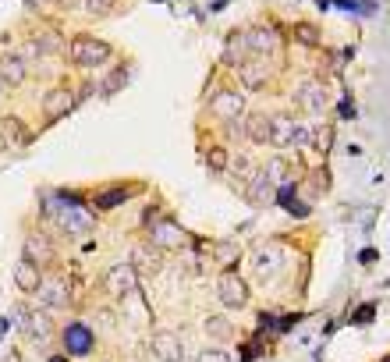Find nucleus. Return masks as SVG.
<instances>
[{"label": "nucleus", "instance_id": "f257e3e1", "mask_svg": "<svg viewBox=\"0 0 390 362\" xmlns=\"http://www.w3.org/2000/svg\"><path fill=\"white\" fill-rule=\"evenodd\" d=\"M68 57H71V64H79V68H103L110 57H114V47L110 43H103V40H96V36H75L71 43H68Z\"/></svg>", "mask_w": 390, "mask_h": 362}, {"label": "nucleus", "instance_id": "f03ea898", "mask_svg": "<svg viewBox=\"0 0 390 362\" xmlns=\"http://www.w3.org/2000/svg\"><path fill=\"white\" fill-rule=\"evenodd\" d=\"M217 298H220V305H227V309H245V305H248V284H245V277L227 266V270L217 277Z\"/></svg>", "mask_w": 390, "mask_h": 362}, {"label": "nucleus", "instance_id": "7ed1b4c3", "mask_svg": "<svg viewBox=\"0 0 390 362\" xmlns=\"http://www.w3.org/2000/svg\"><path fill=\"white\" fill-rule=\"evenodd\" d=\"M103 288H107V295H114V298L135 295V288H139V270H135V263H114V266L103 273Z\"/></svg>", "mask_w": 390, "mask_h": 362}, {"label": "nucleus", "instance_id": "20e7f679", "mask_svg": "<svg viewBox=\"0 0 390 362\" xmlns=\"http://www.w3.org/2000/svg\"><path fill=\"white\" fill-rule=\"evenodd\" d=\"M61 341H64V355H71V358H82V355H93V348H96V334H93V327H86V323H68L64 330H61Z\"/></svg>", "mask_w": 390, "mask_h": 362}, {"label": "nucleus", "instance_id": "39448f33", "mask_svg": "<svg viewBox=\"0 0 390 362\" xmlns=\"http://www.w3.org/2000/svg\"><path fill=\"white\" fill-rule=\"evenodd\" d=\"M22 334L36 344H47L54 337V319L47 316V309H22Z\"/></svg>", "mask_w": 390, "mask_h": 362}, {"label": "nucleus", "instance_id": "423d86ee", "mask_svg": "<svg viewBox=\"0 0 390 362\" xmlns=\"http://www.w3.org/2000/svg\"><path fill=\"white\" fill-rule=\"evenodd\" d=\"M149 348H153V355L160 362H185V341L174 330H156L149 337Z\"/></svg>", "mask_w": 390, "mask_h": 362}, {"label": "nucleus", "instance_id": "0eeeda50", "mask_svg": "<svg viewBox=\"0 0 390 362\" xmlns=\"http://www.w3.org/2000/svg\"><path fill=\"white\" fill-rule=\"evenodd\" d=\"M75 107H79V100H75V89H68V86H54V89H47V96H43V114H47L50 121L68 118Z\"/></svg>", "mask_w": 390, "mask_h": 362}, {"label": "nucleus", "instance_id": "6e6552de", "mask_svg": "<svg viewBox=\"0 0 390 362\" xmlns=\"http://www.w3.org/2000/svg\"><path fill=\"white\" fill-rule=\"evenodd\" d=\"M210 111H213V118H220V121L227 125V121L241 118V111H245V96H241L238 89H217L213 100H210Z\"/></svg>", "mask_w": 390, "mask_h": 362}, {"label": "nucleus", "instance_id": "1a4fd4ad", "mask_svg": "<svg viewBox=\"0 0 390 362\" xmlns=\"http://www.w3.org/2000/svg\"><path fill=\"white\" fill-rule=\"evenodd\" d=\"M294 135H298V121L291 114H270V146L294 149Z\"/></svg>", "mask_w": 390, "mask_h": 362}, {"label": "nucleus", "instance_id": "9d476101", "mask_svg": "<svg viewBox=\"0 0 390 362\" xmlns=\"http://www.w3.org/2000/svg\"><path fill=\"white\" fill-rule=\"evenodd\" d=\"M149 242H153V249H181L185 245V231H181V224H174V220H160V224H153L149 227Z\"/></svg>", "mask_w": 390, "mask_h": 362}, {"label": "nucleus", "instance_id": "9b49d317", "mask_svg": "<svg viewBox=\"0 0 390 362\" xmlns=\"http://www.w3.org/2000/svg\"><path fill=\"white\" fill-rule=\"evenodd\" d=\"M29 79V64L22 61V54H0V86H22Z\"/></svg>", "mask_w": 390, "mask_h": 362}, {"label": "nucleus", "instance_id": "f8f14e48", "mask_svg": "<svg viewBox=\"0 0 390 362\" xmlns=\"http://www.w3.org/2000/svg\"><path fill=\"white\" fill-rule=\"evenodd\" d=\"M245 43H248V54H256V57H259V54L266 57V54H277V50H280V36H277L270 26L248 29V33H245Z\"/></svg>", "mask_w": 390, "mask_h": 362}, {"label": "nucleus", "instance_id": "ddd939ff", "mask_svg": "<svg viewBox=\"0 0 390 362\" xmlns=\"http://www.w3.org/2000/svg\"><path fill=\"white\" fill-rule=\"evenodd\" d=\"M36 298H40V305H43V309H68L71 291H68V284H64V281H43V284H40V291H36Z\"/></svg>", "mask_w": 390, "mask_h": 362}, {"label": "nucleus", "instance_id": "4468645a", "mask_svg": "<svg viewBox=\"0 0 390 362\" xmlns=\"http://www.w3.org/2000/svg\"><path fill=\"white\" fill-rule=\"evenodd\" d=\"M54 242L43 234V231H36V234H29L25 238V259L29 263H36V266H43V263H54Z\"/></svg>", "mask_w": 390, "mask_h": 362}, {"label": "nucleus", "instance_id": "2eb2a0df", "mask_svg": "<svg viewBox=\"0 0 390 362\" xmlns=\"http://www.w3.org/2000/svg\"><path fill=\"white\" fill-rule=\"evenodd\" d=\"M40 284H43V273H40V266L36 263H29L25 256L15 263V288L18 291H25V295H36L40 291Z\"/></svg>", "mask_w": 390, "mask_h": 362}, {"label": "nucleus", "instance_id": "dca6fc26", "mask_svg": "<svg viewBox=\"0 0 390 362\" xmlns=\"http://www.w3.org/2000/svg\"><path fill=\"white\" fill-rule=\"evenodd\" d=\"M270 196H273V178H270L266 171H256V174L248 178V185H245V199H248L252 206H266Z\"/></svg>", "mask_w": 390, "mask_h": 362}, {"label": "nucleus", "instance_id": "f3484780", "mask_svg": "<svg viewBox=\"0 0 390 362\" xmlns=\"http://www.w3.org/2000/svg\"><path fill=\"white\" fill-rule=\"evenodd\" d=\"M280 259H284V252H280V245H259L256 252H252V270L259 273V277H270L277 266H280Z\"/></svg>", "mask_w": 390, "mask_h": 362}, {"label": "nucleus", "instance_id": "a211bd4d", "mask_svg": "<svg viewBox=\"0 0 390 362\" xmlns=\"http://www.w3.org/2000/svg\"><path fill=\"white\" fill-rule=\"evenodd\" d=\"M238 79H241V86H245V89H263V86H266V79H270L266 61H263V57H248V61L238 68Z\"/></svg>", "mask_w": 390, "mask_h": 362}, {"label": "nucleus", "instance_id": "6ab92c4d", "mask_svg": "<svg viewBox=\"0 0 390 362\" xmlns=\"http://www.w3.org/2000/svg\"><path fill=\"white\" fill-rule=\"evenodd\" d=\"M0 142L4 146H25L29 142V128L22 125V118H15V114L0 118Z\"/></svg>", "mask_w": 390, "mask_h": 362}, {"label": "nucleus", "instance_id": "aec40b11", "mask_svg": "<svg viewBox=\"0 0 390 362\" xmlns=\"http://www.w3.org/2000/svg\"><path fill=\"white\" fill-rule=\"evenodd\" d=\"M298 103H302L312 118H319V111L326 107V89H323L319 82H305V86L298 89Z\"/></svg>", "mask_w": 390, "mask_h": 362}, {"label": "nucleus", "instance_id": "412c9836", "mask_svg": "<svg viewBox=\"0 0 390 362\" xmlns=\"http://www.w3.org/2000/svg\"><path fill=\"white\" fill-rule=\"evenodd\" d=\"M245 135H248V142H256V146L270 142V114H263V111L248 114V118H245Z\"/></svg>", "mask_w": 390, "mask_h": 362}, {"label": "nucleus", "instance_id": "4be33fe9", "mask_svg": "<svg viewBox=\"0 0 390 362\" xmlns=\"http://www.w3.org/2000/svg\"><path fill=\"white\" fill-rule=\"evenodd\" d=\"M245 54H248V43H245V33H238V36H231L227 40V47H224V64H245Z\"/></svg>", "mask_w": 390, "mask_h": 362}, {"label": "nucleus", "instance_id": "5701e85b", "mask_svg": "<svg viewBox=\"0 0 390 362\" xmlns=\"http://www.w3.org/2000/svg\"><path fill=\"white\" fill-rule=\"evenodd\" d=\"M125 199H128V188H103L96 196V206L100 210H114V206H125Z\"/></svg>", "mask_w": 390, "mask_h": 362}, {"label": "nucleus", "instance_id": "b1692460", "mask_svg": "<svg viewBox=\"0 0 390 362\" xmlns=\"http://www.w3.org/2000/svg\"><path fill=\"white\" fill-rule=\"evenodd\" d=\"M125 82H128V68H114L110 79L100 86V93H103V96H114L117 89H125Z\"/></svg>", "mask_w": 390, "mask_h": 362}, {"label": "nucleus", "instance_id": "393cba45", "mask_svg": "<svg viewBox=\"0 0 390 362\" xmlns=\"http://www.w3.org/2000/svg\"><path fill=\"white\" fill-rule=\"evenodd\" d=\"M227 164H231V160H227V149H224V146H213V149L206 153V167H210V171L224 174V171H227Z\"/></svg>", "mask_w": 390, "mask_h": 362}, {"label": "nucleus", "instance_id": "a878e982", "mask_svg": "<svg viewBox=\"0 0 390 362\" xmlns=\"http://www.w3.org/2000/svg\"><path fill=\"white\" fill-rule=\"evenodd\" d=\"M294 40L305 43V47H319V33H316V26H309V22H298V26H294Z\"/></svg>", "mask_w": 390, "mask_h": 362}, {"label": "nucleus", "instance_id": "bb28decb", "mask_svg": "<svg viewBox=\"0 0 390 362\" xmlns=\"http://www.w3.org/2000/svg\"><path fill=\"white\" fill-rule=\"evenodd\" d=\"M217 259L227 266L231 259H238V245H234V238H224V242H217Z\"/></svg>", "mask_w": 390, "mask_h": 362}, {"label": "nucleus", "instance_id": "cd10ccee", "mask_svg": "<svg viewBox=\"0 0 390 362\" xmlns=\"http://www.w3.org/2000/svg\"><path fill=\"white\" fill-rule=\"evenodd\" d=\"M195 362H234V358H231V351H224V348H202Z\"/></svg>", "mask_w": 390, "mask_h": 362}, {"label": "nucleus", "instance_id": "c85d7f7f", "mask_svg": "<svg viewBox=\"0 0 390 362\" xmlns=\"http://www.w3.org/2000/svg\"><path fill=\"white\" fill-rule=\"evenodd\" d=\"M294 192H298V185H294V181H284V185L277 188V203H280V206L287 210V206L294 203Z\"/></svg>", "mask_w": 390, "mask_h": 362}, {"label": "nucleus", "instance_id": "c756f323", "mask_svg": "<svg viewBox=\"0 0 390 362\" xmlns=\"http://www.w3.org/2000/svg\"><path fill=\"white\" fill-rule=\"evenodd\" d=\"M206 330H210V334H217V337H227V334H231V323H227V319L210 316V319H206Z\"/></svg>", "mask_w": 390, "mask_h": 362}, {"label": "nucleus", "instance_id": "7c9ffc66", "mask_svg": "<svg viewBox=\"0 0 390 362\" xmlns=\"http://www.w3.org/2000/svg\"><path fill=\"white\" fill-rule=\"evenodd\" d=\"M114 4H117V0H86V8H89L93 15H110Z\"/></svg>", "mask_w": 390, "mask_h": 362}, {"label": "nucleus", "instance_id": "2f4dec72", "mask_svg": "<svg viewBox=\"0 0 390 362\" xmlns=\"http://www.w3.org/2000/svg\"><path fill=\"white\" fill-rule=\"evenodd\" d=\"M227 171H234V178H248V160H245V157H238L234 164H227Z\"/></svg>", "mask_w": 390, "mask_h": 362}, {"label": "nucleus", "instance_id": "473e14b6", "mask_svg": "<svg viewBox=\"0 0 390 362\" xmlns=\"http://www.w3.org/2000/svg\"><path fill=\"white\" fill-rule=\"evenodd\" d=\"M372 312H376V305L369 302V305H362V309L351 316V323H369V319H372Z\"/></svg>", "mask_w": 390, "mask_h": 362}, {"label": "nucleus", "instance_id": "72a5a7b5", "mask_svg": "<svg viewBox=\"0 0 390 362\" xmlns=\"http://www.w3.org/2000/svg\"><path fill=\"white\" fill-rule=\"evenodd\" d=\"M376 259H379L376 249H362V252H358V263H362V266H369V263H376Z\"/></svg>", "mask_w": 390, "mask_h": 362}, {"label": "nucleus", "instance_id": "f704fd0d", "mask_svg": "<svg viewBox=\"0 0 390 362\" xmlns=\"http://www.w3.org/2000/svg\"><path fill=\"white\" fill-rule=\"evenodd\" d=\"M340 118H344V121H355V103H351V100L340 103Z\"/></svg>", "mask_w": 390, "mask_h": 362}, {"label": "nucleus", "instance_id": "c9c22d12", "mask_svg": "<svg viewBox=\"0 0 390 362\" xmlns=\"http://www.w3.org/2000/svg\"><path fill=\"white\" fill-rule=\"evenodd\" d=\"M4 362H18V355H8V358H4Z\"/></svg>", "mask_w": 390, "mask_h": 362}, {"label": "nucleus", "instance_id": "e433bc0d", "mask_svg": "<svg viewBox=\"0 0 390 362\" xmlns=\"http://www.w3.org/2000/svg\"><path fill=\"white\" fill-rule=\"evenodd\" d=\"M379 362H390V355H383V358H379Z\"/></svg>", "mask_w": 390, "mask_h": 362}, {"label": "nucleus", "instance_id": "4c0bfd02", "mask_svg": "<svg viewBox=\"0 0 390 362\" xmlns=\"http://www.w3.org/2000/svg\"><path fill=\"white\" fill-rule=\"evenodd\" d=\"M50 362H64V358H50Z\"/></svg>", "mask_w": 390, "mask_h": 362}, {"label": "nucleus", "instance_id": "58836bf2", "mask_svg": "<svg viewBox=\"0 0 390 362\" xmlns=\"http://www.w3.org/2000/svg\"><path fill=\"white\" fill-rule=\"evenodd\" d=\"M0 93H4V86H0Z\"/></svg>", "mask_w": 390, "mask_h": 362}]
</instances>
